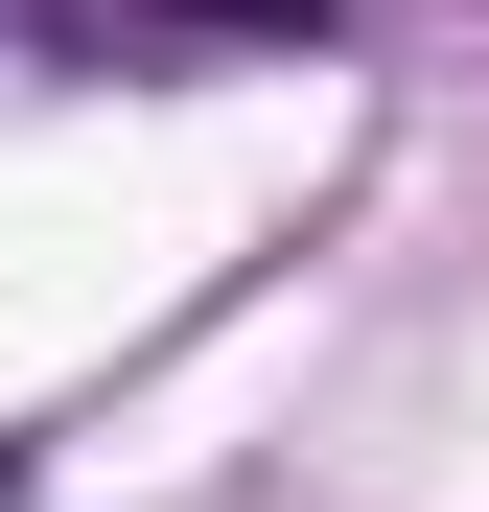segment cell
<instances>
[{"label": "cell", "instance_id": "1", "mask_svg": "<svg viewBox=\"0 0 489 512\" xmlns=\"http://www.w3.org/2000/svg\"><path fill=\"white\" fill-rule=\"evenodd\" d=\"M163 24H233V47H350V0H163Z\"/></svg>", "mask_w": 489, "mask_h": 512}]
</instances>
